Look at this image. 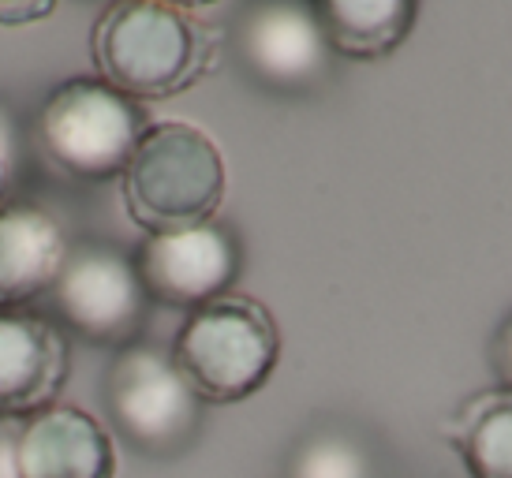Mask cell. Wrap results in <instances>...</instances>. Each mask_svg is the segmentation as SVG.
<instances>
[{"instance_id": "18", "label": "cell", "mask_w": 512, "mask_h": 478, "mask_svg": "<svg viewBox=\"0 0 512 478\" xmlns=\"http://www.w3.org/2000/svg\"><path fill=\"white\" fill-rule=\"evenodd\" d=\"M169 8H180V12H199V8H214L217 0H161Z\"/></svg>"}, {"instance_id": "5", "label": "cell", "mask_w": 512, "mask_h": 478, "mask_svg": "<svg viewBox=\"0 0 512 478\" xmlns=\"http://www.w3.org/2000/svg\"><path fill=\"white\" fill-rule=\"evenodd\" d=\"M105 408L113 430L150 460H172L195 445L202 400L157 344L135 340L105 370Z\"/></svg>"}, {"instance_id": "19", "label": "cell", "mask_w": 512, "mask_h": 478, "mask_svg": "<svg viewBox=\"0 0 512 478\" xmlns=\"http://www.w3.org/2000/svg\"><path fill=\"white\" fill-rule=\"evenodd\" d=\"M4 191H8V150L0 142V202H4Z\"/></svg>"}, {"instance_id": "16", "label": "cell", "mask_w": 512, "mask_h": 478, "mask_svg": "<svg viewBox=\"0 0 512 478\" xmlns=\"http://www.w3.org/2000/svg\"><path fill=\"white\" fill-rule=\"evenodd\" d=\"M490 366L498 374V385L512 393V314L501 322V329L494 333V344H490Z\"/></svg>"}, {"instance_id": "11", "label": "cell", "mask_w": 512, "mask_h": 478, "mask_svg": "<svg viewBox=\"0 0 512 478\" xmlns=\"http://www.w3.org/2000/svg\"><path fill=\"white\" fill-rule=\"evenodd\" d=\"M68 258V236L34 202H0V310H27L49 296Z\"/></svg>"}, {"instance_id": "7", "label": "cell", "mask_w": 512, "mask_h": 478, "mask_svg": "<svg viewBox=\"0 0 512 478\" xmlns=\"http://www.w3.org/2000/svg\"><path fill=\"white\" fill-rule=\"evenodd\" d=\"M236 57L266 90L303 94L326 83L337 53L311 0H251L236 19Z\"/></svg>"}, {"instance_id": "12", "label": "cell", "mask_w": 512, "mask_h": 478, "mask_svg": "<svg viewBox=\"0 0 512 478\" xmlns=\"http://www.w3.org/2000/svg\"><path fill=\"white\" fill-rule=\"evenodd\" d=\"M337 57L382 60L408 42L419 0H311Z\"/></svg>"}, {"instance_id": "1", "label": "cell", "mask_w": 512, "mask_h": 478, "mask_svg": "<svg viewBox=\"0 0 512 478\" xmlns=\"http://www.w3.org/2000/svg\"><path fill=\"white\" fill-rule=\"evenodd\" d=\"M214 49L210 27L161 0H113L90 30L98 79L139 105L191 90L214 64Z\"/></svg>"}, {"instance_id": "13", "label": "cell", "mask_w": 512, "mask_h": 478, "mask_svg": "<svg viewBox=\"0 0 512 478\" xmlns=\"http://www.w3.org/2000/svg\"><path fill=\"white\" fill-rule=\"evenodd\" d=\"M449 441L471 478H512V393L486 389L449 422Z\"/></svg>"}, {"instance_id": "17", "label": "cell", "mask_w": 512, "mask_h": 478, "mask_svg": "<svg viewBox=\"0 0 512 478\" xmlns=\"http://www.w3.org/2000/svg\"><path fill=\"white\" fill-rule=\"evenodd\" d=\"M23 419H0V478H19L15 471V441Z\"/></svg>"}, {"instance_id": "2", "label": "cell", "mask_w": 512, "mask_h": 478, "mask_svg": "<svg viewBox=\"0 0 512 478\" xmlns=\"http://www.w3.org/2000/svg\"><path fill=\"white\" fill-rule=\"evenodd\" d=\"M124 206L146 236L214 221L225 198V157L202 127L150 124L120 176Z\"/></svg>"}, {"instance_id": "6", "label": "cell", "mask_w": 512, "mask_h": 478, "mask_svg": "<svg viewBox=\"0 0 512 478\" xmlns=\"http://www.w3.org/2000/svg\"><path fill=\"white\" fill-rule=\"evenodd\" d=\"M60 329L98 348H128L139 340L150 314L135 258L101 239L68 243V258L49 288Z\"/></svg>"}, {"instance_id": "14", "label": "cell", "mask_w": 512, "mask_h": 478, "mask_svg": "<svg viewBox=\"0 0 512 478\" xmlns=\"http://www.w3.org/2000/svg\"><path fill=\"white\" fill-rule=\"evenodd\" d=\"M285 478H378V460L348 430H314L292 449Z\"/></svg>"}, {"instance_id": "20", "label": "cell", "mask_w": 512, "mask_h": 478, "mask_svg": "<svg viewBox=\"0 0 512 478\" xmlns=\"http://www.w3.org/2000/svg\"><path fill=\"white\" fill-rule=\"evenodd\" d=\"M109 4H113V0H109Z\"/></svg>"}, {"instance_id": "15", "label": "cell", "mask_w": 512, "mask_h": 478, "mask_svg": "<svg viewBox=\"0 0 512 478\" xmlns=\"http://www.w3.org/2000/svg\"><path fill=\"white\" fill-rule=\"evenodd\" d=\"M60 0H0V27H27L57 12Z\"/></svg>"}, {"instance_id": "4", "label": "cell", "mask_w": 512, "mask_h": 478, "mask_svg": "<svg viewBox=\"0 0 512 478\" xmlns=\"http://www.w3.org/2000/svg\"><path fill=\"white\" fill-rule=\"evenodd\" d=\"M139 101L101 79H68L45 94L34 139L45 161L75 183H109L128 169L146 131Z\"/></svg>"}, {"instance_id": "9", "label": "cell", "mask_w": 512, "mask_h": 478, "mask_svg": "<svg viewBox=\"0 0 512 478\" xmlns=\"http://www.w3.org/2000/svg\"><path fill=\"white\" fill-rule=\"evenodd\" d=\"M68 363V337L53 318L0 310V419H30L57 404Z\"/></svg>"}, {"instance_id": "8", "label": "cell", "mask_w": 512, "mask_h": 478, "mask_svg": "<svg viewBox=\"0 0 512 478\" xmlns=\"http://www.w3.org/2000/svg\"><path fill=\"white\" fill-rule=\"evenodd\" d=\"M150 303L199 310L228 296L240 277V239L221 221H202L176 232H154L131 254Z\"/></svg>"}, {"instance_id": "10", "label": "cell", "mask_w": 512, "mask_h": 478, "mask_svg": "<svg viewBox=\"0 0 512 478\" xmlns=\"http://www.w3.org/2000/svg\"><path fill=\"white\" fill-rule=\"evenodd\" d=\"M19 478H116L113 437L90 411L49 404L19 426Z\"/></svg>"}, {"instance_id": "3", "label": "cell", "mask_w": 512, "mask_h": 478, "mask_svg": "<svg viewBox=\"0 0 512 478\" xmlns=\"http://www.w3.org/2000/svg\"><path fill=\"white\" fill-rule=\"evenodd\" d=\"M169 355L202 404H240L270 381L281 333L258 299L228 292L187 314Z\"/></svg>"}]
</instances>
